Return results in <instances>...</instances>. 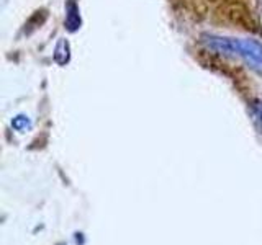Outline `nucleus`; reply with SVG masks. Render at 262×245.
Segmentation results:
<instances>
[{
  "instance_id": "f257e3e1",
  "label": "nucleus",
  "mask_w": 262,
  "mask_h": 245,
  "mask_svg": "<svg viewBox=\"0 0 262 245\" xmlns=\"http://www.w3.org/2000/svg\"><path fill=\"white\" fill-rule=\"evenodd\" d=\"M203 43L220 54L239 56L252 69L262 72V43H259V41L207 35L203 36Z\"/></svg>"
},
{
  "instance_id": "f03ea898",
  "label": "nucleus",
  "mask_w": 262,
  "mask_h": 245,
  "mask_svg": "<svg viewBox=\"0 0 262 245\" xmlns=\"http://www.w3.org/2000/svg\"><path fill=\"white\" fill-rule=\"evenodd\" d=\"M66 27L69 31H76L80 28V15H79V7L74 0H69L66 5Z\"/></svg>"
},
{
  "instance_id": "7ed1b4c3",
  "label": "nucleus",
  "mask_w": 262,
  "mask_h": 245,
  "mask_svg": "<svg viewBox=\"0 0 262 245\" xmlns=\"http://www.w3.org/2000/svg\"><path fill=\"white\" fill-rule=\"evenodd\" d=\"M54 61L59 65H64L66 62L69 61V44H68V41L61 39L59 43H57V46L54 49Z\"/></svg>"
},
{
  "instance_id": "423d86ee",
  "label": "nucleus",
  "mask_w": 262,
  "mask_h": 245,
  "mask_svg": "<svg viewBox=\"0 0 262 245\" xmlns=\"http://www.w3.org/2000/svg\"><path fill=\"white\" fill-rule=\"evenodd\" d=\"M256 10H257L259 21H260V24H262V0H257V4H256Z\"/></svg>"
},
{
  "instance_id": "20e7f679",
  "label": "nucleus",
  "mask_w": 262,
  "mask_h": 245,
  "mask_svg": "<svg viewBox=\"0 0 262 245\" xmlns=\"http://www.w3.org/2000/svg\"><path fill=\"white\" fill-rule=\"evenodd\" d=\"M12 126L16 129V131H20V133H23V131H27L31 128V122L27 116H23V114H18L16 118H13L12 121Z\"/></svg>"
},
{
  "instance_id": "39448f33",
  "label": "nucleus",
  "mask_w": 262,
  "mask_h": 245,
  "mask_svg": "<svg viewBox=\"0 0 262 245\" xmlns=\"http://www.w3.org/2000/svg\"><path fill=\"white\" fill-rule=\"evenodd\" d=\"M252 114H254V118H256L257 121V125L262 131V102L256 100L252 103Z\"/></svg>"
}]
</instances>
